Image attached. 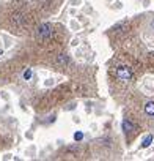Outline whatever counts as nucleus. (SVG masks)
Masks as SVG:
<instances>
[{
	"label": "nucleus",
	"instance_id": "1",
	"mask_svg": "<svg viewBox=\"0 0 154 161\" xmlns=\"http://www.w3.org/2000/svg\"><path fill=\"white\" fill-rule=\"evenodd\" d=\"M115 76L120 81H131L134 78V73H132V69L128 66H118L116 71H115Z\"/></svg>",
	"mask_w": 154,
	"mask_h": 161
},
{
	"label": "nucleus",
	"instance_id": "2",
	"mask_svg": "<svg viewBox=\"0 0 154 161\" xmlns=\"http://www.w3.org/2000/svg\"><path fill=\"white\" fill-rule=\"evenodd\" d=\"M52 37V25L46 22L43 25H39V29L36 30V38L39 40H47V38H51Z\"/></svg>",
	"mask_w": 154,
	"mask_h": 161
},
{
	"label": "nucleus",
	"instance_id": "3",
	"mask_svg": "<svg viewBox=\"0 0 154 161\" xmlns=\"http://www.w3.org/2000/svg\"><path fill=\"white\" fill-rule=\"evenodd\" d=\"M121 127H123V131H124V133H131V131L135 130V125L132 123V122H129V120H123Z\"/></svg>",
	"mask_w": 154,
	"mask_h": 161
},
{
	"label": "nucleus",
	"instance_id": "4",
	"mask_svg": "<svg viewBox=\"0 0 154 161\" xmlns=\"http://www.w3.org/2000/svg\"><path fill=\"white\" fill-rule=\"evenodd\" d=\"M145 112L148 114V115H154V101L146 103V106H145Z\"/></svg>",
	"mask_w": 154,
	"mask_h": 161
},
{
	"label": "nucleus",
	"instance_id": "5",
	"mask_svg": "<svg viewBox=\"0 0 154 161\" xmlns=\"http://www.w3.org/2000/svg\"><path fill=\"white\" fill-rule=\"evenodd\" d=\"M68 55L66 54H58V57H57V63L58 65H66L68 63Z\"/></svg>",
	"mask_w": 154,
	"mask_h": 161
},
{
	"label": "nucleus",
	"instance_id": "6",
	"mask_svg": "<svg viewBox=\"0 0 154 161\" xmlns=\"http://www.w3.org/2000/svg\"><path fill=\"white\" fill-rule=\"evenodd\" d=\"M152 142V136L149 134V136H146L145 137V141H143V144H142V147H143V149H146V147H149V144Z\"/></svg>",
	"mask_w": 154,
	"mask_h": 161
},
{
	"label": "nucleus",
	"instance_id": "7",
	"mask_svg": "<svg viewBox=\"0 0 154 161\" xmlns=\"http://www.w3.org/2000/svg\"><path fill=\"white\" fill-rule=\"evenodd\" d=\"M32 78V69H27V71H24V79L29 81Z\"/></svg>",
	"mask_w": 154,
	"mask_h": 161
},
{
	"label": "nucleus",
	"instance_id": "8",
	"mask_svg": "<svg viewBox=\"0 0 154 161\" xmlns=\"http://www.w3.org/2000/svg\"><path fill=\"white\" fill-rule=\"evenodd\" d=\"M74 139L75 141H80V139H83V133H80V131H77L75 134H74Z\"/></svg>",
	"mask_w": 154,
	"mask_h": 161
},
{
	"label": "nucleus",
	"instance_id": "9",
	"mask_svg": "<svg viewBox=\"0 0 154 161\" xmlns=\"http://www.w3.org/2000/svg\"><path fill=\"white\" fill-rule=\"evenodd\" d=\"M149 29H151V30L154 32V19H152V21H151V22H149Z\"/></svg>",
	"mask_w": 154,
	"mask_h": 161
}]
</instances>
